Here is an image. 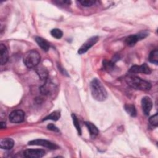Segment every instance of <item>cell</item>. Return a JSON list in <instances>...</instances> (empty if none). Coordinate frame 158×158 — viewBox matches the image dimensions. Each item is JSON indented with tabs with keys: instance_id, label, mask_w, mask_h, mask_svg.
Returning <instances> with one entry per match:
<instances>
[{
	"instance_id": "cell-1",
	"label": "cell",
	"mask_w": 158,
	"mask_h": 158,
	"mask_svg": "<svg viewBox=\"0 0 158 158\" xmlns=\"http://www.w3.org/2000/svg\"><path fill=\"white\" fill-rule=\"evenodd\" d=\"M90 90L93 98L98 101H103L107 98V93L101 82L94 78L90 83Z\"/></svg>"
},
{
	"instance_id": "cell-2",
	"label": "cell",
	"mask_w": 158,
	"mask_h": 158,
	"mask_svg": "<svg viewBox=\"0 0 158 158\" xmlns=\"http://www.w3.org/2000/svg\"><path fill=\"white\" fill-rule=\"evenodd\" d=\"M125 80L130 87L136 89L147 91L151 88V84L149 82L133 74L128 75Z\"/></svg>"
},
{
	"instance_id": "cell-3",
	"label": "cell",
	"mask_w": 158,
	"mask_h": 158,
	"mask_svg": "<svg viewBox=\"0 0 158 158\" xmlns=\"http://www.w3.org/2000/svg\"><path fill=\"white\" fill-rule=\"evenodd\" d=\"M41 57L38 52L35 50H31L26 52L23 56V60L24 64L28 68L36 67L40 62Z\"/></svg>"
},
{
	"instance_id": "cell-4",
	"label": "cell",
	"mask_w": 158,
	"mask_h": 158,
	"mask_svg": "<svg viewBox=\"0 0 158 158\" xmlns=\"http://www.w3.org/2000/svg\"><path fill=\"white\" fill-rule=\"evenodd\" d=\"M148 36V33L146 31L140 32L137 34L131 35L128 36L125 39V43L126 44L129 46H134L138 41L144 39L146 36Z\"/></svg>"
},
{
	"instance_id": "cell-5",
	"label": "cell",
	"mask_w": 158,
	"mask_h": 158,
	"mask_svg": "<svg viewBox=\"0 0 158 158\" xmlns=\"http://www.w3.org/2000/svg\"><path fill=\"white\" fill-rule=\"evenodd\" d=\"M98 40L99 38L97 36L91 37L90 38L87 40V41H86L82 44V46L78 49V53L79 54H83L85 53L89 49H90L93 45H94L98 42Z\"/></svg>"
},
{
	"instance_id": "cell-6",
	"label": "cell",
	"mask_w": 158,
	"mask_h": 158,
	"mask_svg": "<svg viewBox=\"0 0 158 158\" xmlns=\"http://www.w3.org/2000/svg\"><path fill=\"white\" fill-rule=\"evenodd\" d=\"M28 144L31 145V146H34V145L41 146L50 149H57V148H58V146L56 144H55L48 140L41 139H37L30 141L28 142Z\"/></svg>"
},
{
	"instance_id": "cell-7",
	"label": "cell",
	"mask_w": 158,
	"mask_h": 158,
	"mask_svg": "<svg viewBox=\"0 0 158 158\" xmlns=\"http://www.w3.org/2000/svg\"><path fill=\"white\" fill-rule=\"evenodd\" d=\"M130 74L142 73L144 74H150L151 70L146 64H143L141 65H133L128 70Z\"/></svg>"
},
{
	"instance_id": "cell-8",
	"label": "cell",
	"mask_w": 158,
	"mask_h": 158,
	"mask_svg": "<svg viewBox=\"0 0 158 158\" xmlns=\"http://www.w3.org/2000/svg\"><path fill=\"white\" fill-rule=\"evenodd\" d=\"M45 151L43 149H29L23 151V156L27 158H40L44 156Z\"/></svg>"
},
{
	"instance_id": "cell-9",
	"label": "cell",
	"mask_w": 158,
	"mask_h": 158,
	"mask_svg": "<svg viewBox=\"0 0 158 158\" xmlns=\"http://www.w3.org/2000/svg\"><path fill=\"white\" fill-rule=\"evenodd\" d=\"M25 114L22 110H15L12 111L9 117L10 122L12 123H20L23 121Z\"/></svg>"
},
{
	"instance_id": "cell-10",
	"label": "cell",
	"mask_w": 158,
	"mask_h": 158,
	"mask_svg": "<svg viewBox=\"0 0 158 158\" xmlns=\"http://www.w3.org/2000/svg\"><path fill=\"white\" fill-rule=\"evenodd\" d=\"M141 106L144 114L148 115L152 107V101L148 96H144L141 99Z\"/></svg>"
},
{
	"instance_id": "cell-11",
	"label": "cell",
	"mask_w": 158,
	"mask_h": 158,
	"mask_svg": "<svg viewBox=\"0 0 158 158\" xmlns=\"http://www.w3.org/2000/svg\"><path fill=\"white\" fill-rule=\"evenodd\" d=\"M9 59L8 51L6 46L3 44H0V62L1 65H4L6 64Z\"/></svg>"
},
{
	"instance_id": "cell-12",
	"label": "cell",
	"mask_w": 158,
	"mask_h": 158,
	"mask_svg": "<svg viewBox=\"0 0 158 158\" xmlns=\"http://www.w3.org/2000/svg\"><path fill=\"white\" fill-rule=\"evenodd\" d=\"M14 145V141L12 138H2L0 141V148L2 149L9 150L13 148Z\"/></svg>"
},
{
	"instance_id": "cell-13",
	"label": "cell",
	"mask_w": 158,
	"mask_h": 158,
	"mask_svg": "<svg viewBox=\"0 0 158 158\" xmlns=\"http://www.w3.org/2000/svg\"><path fill=\"white\" fill-rule=\"evenodd\" d=\"M35 41L36 42V43L38 44V46L44 51H48L49 49L50 45L49 43L44 39H43L41 37H39V36H36L35 38Z\"/></svg>"
},
{
	"instance_id": "cell-14",
	"label": "cell",
	"mask_w": 158,
	"mask_h": 158,
	"mask_svg": "<svg viewBox=\"0 0 158 158\" xmlns=\"http://www.w3.org/2000/svg\"><path fill=\"white\" fill-rule=\"evenodd\" d=\"M54 89V85L50 81L46 82L43 86L40 87V91L43 94H49Z\"/></svg>"
},
{
	"instance_id": "cell-15",
	"label": "cell",
	"mask_w": 158,
	"mask_h": 158,
	"mask_svg": "<svg viewBox=\"0 0 158 158\" xmlns=\"http://www.w3.org/2000/svg\"><path fill=\"white\" fill-rule=\"evenodd\" d=\"M85 125L87 127L88 130L89 131L90 135L91 136L94 137L98 135L99 130H98V128L93 123H92L91 122H86Z\"/></svg>"
},
{
	"instance_id": "cell-16",
	"label": "cell",
	"mask_w": 158,
	"mask_h": 158,
	"mask_svg": "<svg viewBox=\"0 0 158 158\" xmlns=\"http://www.w3.org/2000/svg\"><path fill=\"white\" fill-rule=\"evenodd\" d=\"M36 72L41 80H46L47 79L48 72L44 67H38L36 69Z\"/></svg>"
},
{
	"instance_id": "cell-17",
	"label": "cell",
	"mask_w": 158,
	"mask_h": 158,
	"mask_svg": "<svg viewBox=\"0 0 158 158\" xmlns=\"http://www.w3.org/2000/svg\"><path fill=\"white\" fill-rule=\"evenodd\" d=\"M126 112L131 117H135L136 115V110L134 105L131 104H127L124 106Z\"/></svg>"
},
{
	"instance_id": "cell-18",
	"label": "cell",
	"mask_w": 158,
	"mask_h": 158,
	"mask_svg": "<svg viewBox=\"0 0 158 158\" xmlns=\"http://www.w3.org/2000/svg\"><path fill=\"white\" fill-rule=\"evenodd\" d=\"M149 60L150 62L153 63L156 65L158 64V51L155 49L152 51L149 56Z\"/></svg>"
},
{
	"instance_id": "cell-19",
	"label": "cell",
	"mask_w": 158,
	"mask_h": 158,
	"mask_svg": "<svg viewBox=\"0 0 158 158\" xmlns=\"http://www.w3.org/2000/svg\"><path fill=\"white\" fill-rule=\"evenodd\" d=\"M60 117V114L59 111H54L51 113L49 115L46 116L43 120H52L54 121H57Z\"/></svg>"
},
{
	"instance_id": "cell-20",
	"label": "cell",
	"mask_w": 158,
	"mask_h": 158,
	"mask_svg": "<svg viewBox=\"0 0 158 158\" xmlns=\"http://www.w3.org/2000/svg\"><path fill=\"white\" fill-rule=\"evenodd\" d=\"M72 120H73V125L76 128L78 135H81V128H80V124H79V122H78V120L77 116L74 114H72Z\"/></svg>"
},
{
	"instance_id": "cell-21",
	"label": "cell",
	"mask_w": 158,
	"mask_h": 158,
	"mask_svg": "<svg viewBox=\"0 0 158 158\" xmlns=\"http://www.w3.org/2000/svg\"><path fill=\"white\" fill-rule=\"evenodd\" d=\"M51 35L52 37L56 39H60L63 35V32L58 28H54L51 31Z\"/></svg>"
},
{
	"instance_id": "cell-22",
	"label": "cell",
	"mask_w": 158,
	"mask_h": 158,
	"mask_svg": "<svg viewBox=\"0 0 158 158\" xmlns=\"http://www.w3.org/2000/svg\"><path fill=\"white\" fill-rule=\"evenodd\" d=\"M149 123L152 125V126H154V127H157V125H158V114L157 113L155 114L154 115L151 116L150 118H149Z\"/></svg>"
},
{
	"instance_id": "cell-23",
	"label": "cell",
	"mask_w": 158,
	"mask_h": 158,
	"mask_svg": "<svg viewBox=\"0 0 158 158\" xmlns=\"http://www.w3.org/2000/svg\"><path fill=\"white\" fill-rule=\"evenodd\" d=\"M82 6L85 7H89L93 5L96 1L94 0H80L78 1Z\"/></svg>"
},
{
	"instance_id": "cell-24",
	"label": "cell",
	"mask_w": 158,
	"mask_h": 158,
	"mask_svg": "<svg viewBox=\"0 0 158 158\" xmlns=\"http://www.w3.org/2000/svg\"><path fill=\"white\" fill-rule=\"evenodd\" d=\"M47 128L48 130H51L52 131H54V132H57V133H59L60 131V130H59V128L56 126L54 125V124L52 123H49L47 125Z\"/></svg>"
},
{
	"instance_id": "cell-25",
	"label": "cell",
	"mask_w": 158,
	"mask_h": 158,
	"mask_svg": "<svg viewBox=\"0 0 158 158\" xmlns=\"http://www.w3.org/2000/svg\"><path fill=\"white\" fill-rule=\"evenodd\" d=\"M1 128L2 129L6 128V123H5V122H1Z\"/></svg>"
}]
</instances>
